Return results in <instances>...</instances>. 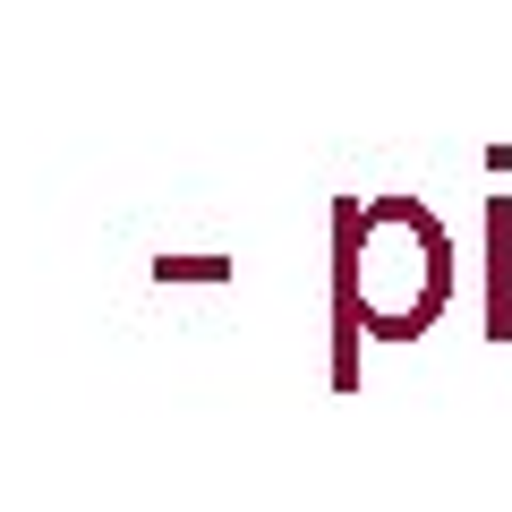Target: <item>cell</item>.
Segmentation results:
<instances>
[{"label":"cell","instance_id":"1","mask_svg":"<svg viewBox=\"0 0 512 512\" xmlns=\"http://www.w3.org/2000/svg\"><path fill=\"white\" fill-rule=\"evenodd\" d=\"M333 265H325V308H333V393H359V350L384 342H427L453 308L461 256L453 231L427 197L410 188H342L333 197Z\"/></svg>","mask_w":512,"mask_h":512},{"label":"cell","instance_id":"2","mask_svg":"<svg viewBox=\"0 0 512 512\" xmlns=\"http://www.w3.org/2000/svg\"><path fill=\"white\" fill-rule=\"evenodd\" d=\"M487 342H512V197H487Z\"/></svg>","mask_w":512,"mask_h":512}]
</instances>
